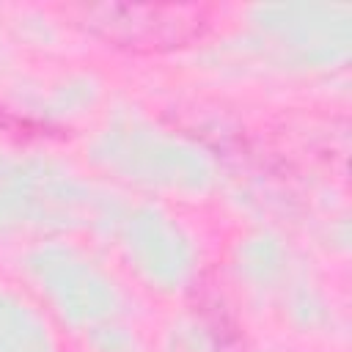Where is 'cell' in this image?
Masks as SVG:
<instances>
[{
    "instance_id": "6da1fadb",
    "label": "cell",
    "mask_w": 352,
    "mask_h": 352,
    "mask_svg": "<svg viewBox=\"0 0 352 352\" xmlns=\"http://www.w3.org/2000/svg\"><path fill=\"white\" fill-rule=\"evenodd\" d=\"M66 14L88 36L126 52L182 50L214 25V8L201 3H77Z\"/></svg>"
}]
</instances>
